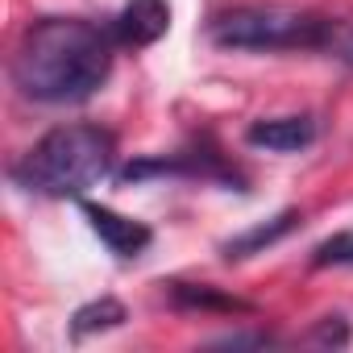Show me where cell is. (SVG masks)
Returning a JSON list of instances; mask_svg holds the SVG:
<instances>
[{
  "label": "cell",
  "instance_id": "cell-6",
  "mask_svg": "<svg viewBox=\"0 0 353 353\" xmlns=\"http://www.w3.org/2000/svg\"><path fill=\"white\" fill-rule=\"evenodd\" d=\"M316 121L307 112H295V117H270V121H254L245 129V141L258 145V150H270V154H299L316 141Z\"/></svg>",
  "mask_w": 353,
  "mask_h": 353
},
{
  "label": "cell",
  "instance_id": "cell-12",
  "mask_svg": "<svg viewBox=\"0 0 353 353\" xmlns=\"http://www.w3.org/2000/svg\"><path fill=\"white\" fill-rule=\"evenodd\" d=\"M216 345H229V349H245V345H258V349H266V345H274V336H266V332H229V336H221Z\"/></svg>",
  "mask_w": 353,
  "mask_h": 353
},
{
  "label": "cell",
  "instance_id": "cell-11",
  "mask_svg": "<svg viewBox=\"0 0 353 353\" xmlns=\"http://www.w3.org/2000/svg\"><path fill=\"white\" fill-rule=\"evenodd\" d=\"M307 341H312V345H332V349H345V345H349V324H345V316H324Z\"/></svg>",
  "mask_w": 353,
  "mask_h": 353
},
{
  "label": "cell",
  "instance_id": "cell-5",
  "mask_svg": "<svg viewBox=\"0 0 353 353\" xmlns=\"http://www.w3.org/2000/svg\"><path fill=\"white\" fill-rule=\"evenodd\" d=\"M166 30H170V5L166 0H129V5L117 13V21H112L117 42L133 46V50L154 46Z\"/></svg>",
  "mask_w": 353,
  "mask_h": 353
},
{
  "label": "cell",
  "instance_id": "cell-3",
  "mask_svg": "<svg viewBox=\"0 0 353 353\" xmlns=\"http://www.w3.org/2000/svg\"><path fill=\"white\" fill-rule=\"evenodd\" d=\"M208 38L225 50H341L345 30L341 21L312 13V9H287V5H245L216 13L208 21Z\"/></svg>",
  "mask_w": 353,
  "mask_h": 353
},
{
  "label": "cell",
  "instance_id": "cell-2",
  "mask_svg": "<svg viewBox=\"0 0 353 353\" xmlns=\"http://www.w3.org/2000/svg\"><path fill=\"white\" fill-rule=\"evenodd\" d=\"M117 170V137L104 125L75 121L38 137L13 166V183L46 200H83Z\"/></svg>",
  "mask_w": 353,
  "mask_h": 353
},
{
  "label": "cell",
  "instance_id": "cell-4",
  "mask_svg": "<svg viewBox=\"0 0 353 353\" xmlns=\"http://www.w3.org/2000/svg\"><path fill=\"white\" fill-rule=\"evenodd\" d=\"M79 212L88 216L92 233H96L117 258H137V254H145L150 241H154L150 225H141V221H133V216H121V212H112V208H104V204L79 200Z\"/></svg>",
  "mask_w": 353,
  "mask_h": 353
},
{
  "label": "cell",
  "instance_id": "cell-1",
  "mask_svg": "<svg viewBox=\"0 0 353 353\" xmlns=\"http://www.w3.org/2000/svg\"><path fill=\"white\" fill-rule=\"evenodd\" d=\"M117 46L112 26L104 30L88 17H42L13 50V83L34 104H83L108 83Z\"/></svg>",
  "mask_w": 353,
  "mask_h": 353
},
{
  "label": "cell",
  "instance_id": "cell-7",
  "mask_svg": "<svg viewBox=\"0 0 353 353\" xmlns=\"http://www.w3.org/2000/svg\"><path fill=\"white\" fill-rule=\"evenodd\" d=\"M295 225H299V212H295V208H287V212H279L270 225H258V229L241 233L237 241H229V245H225V258H250V254H262L266 245L283 241Z\"/></svg>",
  "mask_w": 353,
  "mask_h": 353
},
{
  "label": "cell",
  "instance_id": "cell-10",
  "mask_svg": "<svg viewBox=\"0 0 353 353\" xmlns=\"http://www.w3.org/2000/svg\"><path fill=\"white\" fill-rule=\"evenodd\" d=\"M312 266H353V229H341L332 237H324L312 250Z\"/></svg>",
  "mask_w": 353,
  "mask_h": 353
},
{
  "label": "cell",
  "instance_id": "cell-8",
  "mask_svg": "<svg viewBox=\"0 0 353 353\" xmlns=\"http://www.w3.org/2000/svg\"><path fill=\"white\" fill-rule=\"evenodd\" d=\"M125 320H129V316H125V307H121L117 299H96V303H88V307H79V312H75L71 332H75V336H88V332L117 328V324H125Z\"/></svg>",
  "mask_w": 353,
  "mask_h": 353
},
{
  "label": "cell",
  "instance_id": "cell-9",
  "mask_svg": "<svg viewBox=\"0 0 353 353\" xmlns=\"http://www.w3.org/2000/svg\"><path fill=\"white\" fill-rule=\"evenodd\" d=\"M174 299L183 307H200V312H250V303L233 295H216L212 287H196V283H174Z\"/></svg>",
  "mask_w": 353,
  "mask_h": 353
}]
</instances>
